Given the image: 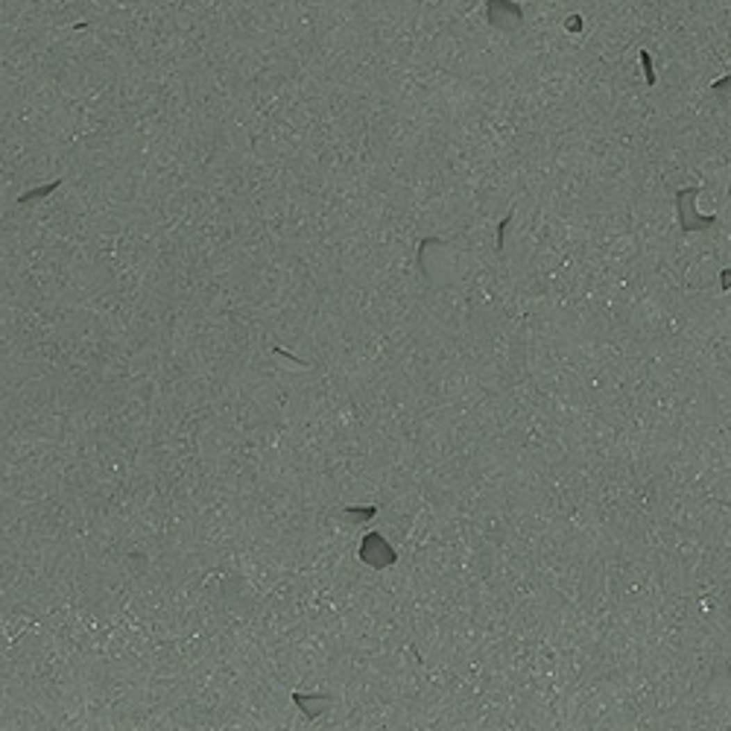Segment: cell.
Returning <instances> with one entry per match:
<instances>
[{
    "mask_svg": "<svg viewBox=\"0 0 731 731\" xmlns=\"http://www.w3.org/2000/svg\"><path fill=\"white\" fill-rule=\"evenodd\" d=\"M699 193V188H687V190H679L676 199H679V217H682V229L684 231H699L705 226H714L716 217H699L696 208L691 205V199Z\"/></svg>",
    "mask_w": 731,
    "mask_h": 731,
    "instance_id": "obj_1",
    "label": "cell"
},
{
    "mask_svg": "<svg viewBox=\"0 0 731 731\" xmlns=\"http://www.w3.org/2000/svg\"><path fill=\"white\" fill-rule=\"evenodd\" d=\"M720 287H723V293H728V287H731V270L723 272V284H720Z\"/></svg>",
    "mask_w": 731,
    "mask_h": 731,
    "instance_id": "obj_2",
    "label": "cell"
}]
</instances>
